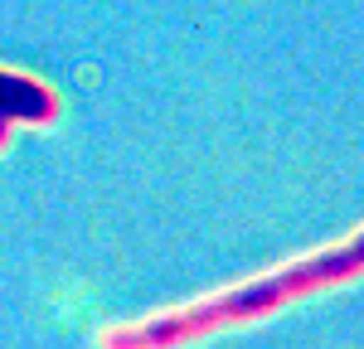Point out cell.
Segmentation results:
<instances>
[{"label": "cell", "instance_id": "obj_1", "mask_svg": "<svg viewBox=\"0 0 364 349\" xmlns=\"http://www.w3.org/2000/svg\"><path fill=\"white\" fill-rule=\"evenodd\" d=\"M364 262V248L360 243H345L336 253H321V257H306V262H291V267H282V272H267V277H257L248 287H233L224 296H214V301H204V306H190V311H180V316H161L151 320V325H141V330H117L107 335V345H180V340H195L204 330H224V325H238V320H257L267 316V311H277L282 301H291V296H306L316 287H336V282H350L355 272H360Z\"/></svg>", "mask_w": 364, "mask_h": 349}, {"label": "cell", "instance_id": "obj_2", "mask_svg": "<svg viewBox=\"0 0 364 349\" xmlns=\"http://www.w3.org/2000/svg\"><path fill=\"white\" fill-rule=\"evenodd\" d=\"M54 112H58V97L44 83L0 68V121H49Z\"/></svg>", "mask_w": 364, "mask_h": 349}, {"label": "cell", "instance_id": "obj_3", "mask_svg": "<svg viewBox=\"0 0 364 349\" xmlns=\"http://www.w3.org/2000/svg\"><path fill=\"white\" fill-rule=\"evenodd\" d=\"M10 141V121H0V145Z\"/></svg>", "mask_w": 364, "mask_h": 349}]
</instances>
